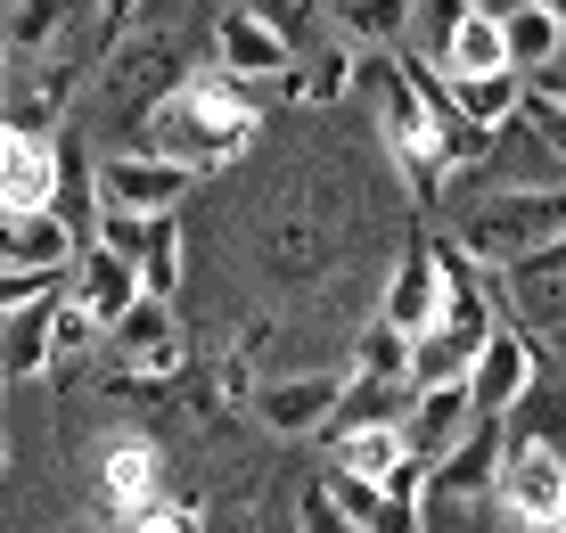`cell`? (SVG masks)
Here are the masks:
<instances>
[{"mask_svg":"<svg viewBox=\"0 0 566 533\" xmlns=\"http://www.w3.org/2000/svg\"><path fill=\"white\" fill-rule=\"evenodd\" d=\"M140 148L172 156V165H189L206 181V173L239 165L247 148H255V83H239L230 66H189L172 98H156L148 124H140Z\"/></svg>","mask_w":566,"mask_h":533,"instance_id":"cell-1","label":"cell"},{"mask_svg":"<svg viewBox=\"0 0 566 533\" xmlns=\"http://www.w3.org/2000/svg\"><path fill=\"white\" fill-rule=\"evenodd\" d=\"M566 239V181H534V189H501L484 206H468L452 222V247L468 254L476 271H501L517 254Z\"/></svg>","mask_w":566,"mask_h":533,"instance_id":"cell-2","label":"cell"},{"mask_svg":"<svg viewBox=\"0 0 566 533\" xmlns=\"http://www.w3.org/2000/svg\"><path fill=\"white\" fill-rule=\"evenodd\" d=\"M107 345H115L107 403H156L165 386L189 378V328H181V304H156V295H140V304H132L124 321L107 328Z\"/></svg>","mask_w":566,"mask_h":533,"instance_id":"cell-3","label":"cell"},{"mask_svg":"<svg viewBox=\"0 0 566 533\" xmlns=\"http://www.w3.org/2000/svg\"><path fill=\"white\" fill-rule=\"evenodd\" d=\"M493 509L510 533H566V451L558 443H517L501 451Z\"/></svg>","mask_w":566,"mask_h":533,"instance_id":"cell-4","label":"cell"},{"mask_svg":"<svg viewBox=\"0 0 566 533\" xmlns=\"http://www.w3.org/2000/svg\"><path fill=\"white\" fill-rule=\"evenodd\" d=\"M91 189H99L107 213H140V222H165V213L189 206V189H198V173L172 165V156L156 148H115L91 165Z\"/></svg>","mask_w":566,"mask_h":533,"instance_id":"cell-5","label":"cell"},{"mask_svg":"<svg viewBox=\"0 0 566 533\" xmlns=\"http://www.w3.org/2000/svg\"><path fill=\"white\" fill-rule=\"evenodd\" d=\"M107 66L115 74H99V91H107V107H124V115H140L148 124V107L156 98H172V83H181V42L172 33H156V25H132L124 42L107 50Z\"/></svg>","mask_w":566,"mask_h":533,"instance_id":"cell-6","label":"cell"},{"mask_svg":"<svg viewBox=\"0 0 566 533\" xmlns=\"http://www.w3.org/2000/svg\"><path fill=\"white\" fill-rule=\"evenodd\" d=\"M337 394H345V369H287V378H263L247 410H255L280 443H304V436H328Z\"/></svg>","mask_w":566,"mask_h":533,"instance_id":"cell-7","label":"cell"},{"mask_svg":"<svg viewBox=\"0 0 566 533\" xmlns=\"http://www.w3.org/2000/svg\"><path fill=\"white\" fill-rule=\"evenodd\" d=\"M91 484H99V509H115V525L132 509H148L165 492V443L140 436V427H115V436L91 451Z\"/></svg>","mask_w":566,"mask_h":533,"instance_id":"cell-8","label":"cell"},{"mask_svg":"<svg viewBox=\"0 0 566 533\" xmlns=\"http://www.w3.org/2000/svg\"><path fill=\"white\" fill-rule=\"evenodd\" d=\"M493 295L517 328H566V239L517 254V263L493 271Z\"/></svg>","mask_w":566,"mask_h":533,"instance_id":"cell-9","label":"cell"},{"mask_svg":"<svg viewBox=\"0 0 566 533\" xmlns=\"http://www.w3.org/2000/svg\"><path fill=\"white\" fill-rule=\"evenodd\" d=\"M213 66H230L239 83H280L296 66V42L271 17H255L247 0H230V9H213Z\"/></svg>","mask_w":566,"mask_h":533,"instance_id":"cell-10","label":"cell"},{"mask_svg":"<svg viewBox=\"0 0 566 533\" xmlns=\"http://www.w3.org/2000/svg\"><path fill=\"white\" fill-rule=\"evenodd\" d=\"M436 312H443V254H436V239H411L402 263L386 271V288H378V321L402 328V337H427Z\"/></svg>","mask_w":566,"mask_h":533,"instance_id":"cell-11","label":"cell"},{"mask_svg":"<svg viewBox=\"0 0 566 533\" xmlns=\"http://www.w3.org/2000/svg\"><path fill=\"white\" fill-rule=\"evenodd\" d=\"M534 369H542V345H534V328L501 321L493 337H484V353L468 362V394H476V410H484V419H501V410H510L517 394L534 386Z\"/></svg>","mask_w":566,"mask_h":533,"instance_id":"cell-12","label":"cell"},{"mask_svg":"<svg viewBox=\"0 0 566 533\" xmlns=\"http://www.w3.org/2000/svg\"><path fill=\"white\" fill-rule=\"evenodd\" d=\"M476 419H484V410H476V394H468V378H443V386L411 394V410H402V443H411L419 460H443Z\"/></svg>","mask_w":566,"mask_h":533,"instance_id":"cell-13","label":"cell"},{"mask_svg":"<svg viewBox=\"0 0 566 533\" xmlns=\"http://www.w3.org/2000/svg\"><path fill=\"white\" fill-rule=\"evenodd\" d=\"M66 295L91 312V321H99V337H107V328L140 304V271H132L124 254H107V247L83 239V254H74V271H66Z\"/></svg>","mask_w":566,"mask_h":533,"instance_id":"cell-14","label":"cell"},{"mask_svg":"<svg viewBox=\"0 0 566 533\" xmlns=\"http://www.w3.org/2000/svg\"><path fill=\"white\" fill-rule=\"evenodd\" d=\"M74 254H83V239L57 222V206H0V263L74 271Z\"/></svg>","mask_w":566,"mask_h":533,"instance_id":"cell-15","label":"cell"},{"mask_svg":"<svg viewBox=\"0 0 566 533\" xmlns=\"http://www.w3.org/2000/svg\"><path fill=\"white\" fill-rule=\"evenodd\" d=\"M493 427H501V451H517V443H558L566 451V378L558 369H534V386H525Z\"/></svg>","mask_w":566,"mask_h":533,"instance_id":"cell-16","label":"cell"},{"mask_svg":"<svg viewBox=\"0 0 566 533\" xmlns=\"http://www.w3.org/2000/svg\"><path fill=\"white\" fill-rule=\"evenodd\" d=\"M50 304H57V295H42V304H25V312L0 321V378H9V386H33V378H50V369H57Z\"/></svg>","mask_w":566,"mask_h":533,"instance_id":"cell-17","label":"cell"},{"mask_svg":"<svg viewBox=\"0 0 566 533\" xmlns=\"http://www.w3.org/2000/svg\"><path fill=\"white\" fill-rule=\"evenodd\" d=\"M337 42L345 50H402L411 42V17H419V0H337Z\"/></svg>","mask_w":566,"mask_h":533,"instance_id":"cell-18","label":"cell"},{"mask_svg":"<svg viewBox=\"0 0 566 533\" xmlns=\"http://www.w3.org/2000/svg\"><path fill=\"white\" fill-rule=\"evenodd\" d=\"M501 33H510V66L534 83V74H551L558 66V50H566V17H551L542 0H525V9H501Z\"/></svg>","mask_w":566,"mask_h":533,"instance_id":"cell-19","label":"cell"},{"mask_svg":"<svg viewBox=\"0 0 566 533\" xmlns=\"http://www.w3.org/2000/svg\"><path fill=\"white\" fill-rule=\"evenodd\" d=\"M411 460V443H402V427H354V436H328V468H345V477H361V484H378Z\"/></svg>","mask_w":566,"mask_h":533,"instance_id":"cell-20","label":"cell"},{"mask_svg":"<svg viewBox=\"0 0 566 533\" xmlns=\"http://www.w3.org/2000/svg\"><path fill=\"white\" fill-rule=\"evenodd\" d=\"M132 271H140V295H156V304H181V280H189V239H181V213L148 222V247L132 254Z\"/></svg>","mask_w":566,"mask_h":533,"instance_id":"cell-21","label":"cell"},{"mask_svg":"<svg viewBox=\"0 0 566 533\" xmlns=\"http://www.w3.org/2000/svg\"><path fill=\"white\" fill-rule=\"evenodd\" d=\"M345 91H354V50H345V42L304 50L296 66L280 74V98H296V107H337Z\"/></svg>","mask_w":566,"mask_h":533,"instance_id":"cell-22","label":"cell"},{"mask_svg":"<svg viewBox=\"0 0 566 533\" xmlns=\"http://www.w3.org/2000/svg\"><path fill=\"white\" fill-rule=\"evenodd\" d=\"M57 189V140H17L0 148V206H50Z\"/></svg>","mask_w":566,"mask_h":533,"instance_id":"cell-23","label":"cell"},{"mask_svg":"<svg viewBox=\"0 0 566 533\" xmlns=\"http://www.w3.org/2000/svg\"><path fill=\"white\" fill-rule=\"evenodd\" d=\"M452 83V107L468 115V124H517V107H525V74L517 66H501V74H443Z\"/></svg>","mask_w":566,"mask_h":533,"instance_id":"cell-24","label":"cell"},{"mask_svg":"<svg viewBox=\"0 0 566 533\" xmlns=\"http://www.w3.org/2000/svg\"><path fill=\"white\" fill-rule=\"evenodd\" d=\"M402 410H411V386H395V378H345L328 436H354V427H402Z\"/></svg>","mask_w":566,"mask_h":533,"instance_id":"cell-25","label":"cell"},{"mask_svg":"<svg viewBox=\"0 0 566 533\" xmlns=\"http://www.w3.org/2000/svg\"><path fill=\"white\" fill-rule=\"evenodd\" d=\"M501 66H510V33H501V17L476 0V9L460 17L452 50H443V74H501Z\"/></svg>","mask_w":566,"mask_h":533,"instance_id":"cell-26","label":"cell"},{"mask_svg":"<svg viewBox=\"0 0 566 533\" xmlns=\"http://www.w3.org/2000/svg\"><path fill=\"white\" fill-rule=\"evenodd\" d=\"M345 378H395V386H411V337H402V328H386V321H361L354 369H345Z\"/></svg>","mask_w":566,"mask_h":533,"instance_id":"cell-27","label":"cell"},{"mask_svg":"<svg viewBox=\"0 0 566 533\" xmlns=\"http://www.w3.org/2000/svg\"><path fill=\"white\" fill-rule=\"evenodd\" d=\"M124 533H213V518H206L198 492H172L165 484L148 509H132V518H124Z\"/></svg>","mask_w":566,"mask_h":533,"instance_id":"cell-28","label":"cell"},{"mask_svg":"<svg viewBox=\"0 0 566 533\" xmlns=\"http://www.w3.org/2000/svg\"><path fill=\"white\" fill-rule=\"evenodd\" d=\"M50 345H57V369H66V362H83V353L99 345V321H91V312L74 304L66 288H57V304H50Z\"/></svg>","mask_w":566,"mask_h":533,"instance_id":"cell-29","label":"cell"},{"mask_svg":"<svg viewBox=\"0 0 566 533\" xmlns=\"http://www.w3.org/2000/svg\"><path fill=\"white\" fill-rule=\"evenodd\" d=\"M525 132H534V140L542 148H551V165H558V181H566V107H558V98L551 91H534V83H525Z\"/></svg>","mask_w":566,"mask_h":533,"instance_id":"cell-30","label":"cell"},{"mask_svg":"<svg viewBox=\"0 0 566 533\" xmlns=\"http://www.w3.org/2000/svg\"><path fill=\"white\" fill-rule=\"evenodd\" d=\"M140 17H148V0H91V42H83V50H91V66H99V58L124 42Z\"/></svg>","mask_w":566,"mask_h":533,"instance_id":"cell-31","label":"cell"},{"mask_svg":"<svg viewBox=\"0 0 566 533\" xmlns=\"http://www.w3.org/2000/svg\"><path fill=\"white\" fill-rule=\"evenodd\" d=\"M66 288V271H33V263H0V321L9 312H25V304H42V295Z\"/></svg>","mask_w":566,"mask_h":533,"instance_id":"cell-32","label":"cell"},{"mask_svg":"<svg viewBox=\"0 0 566 533\" xmlns=\"http://www.w3.org/2000/svg\"><path fill=\"white\" fill-rule=\"evenodd\" d=\"M255 17H271V25L287 33V42H312V0H247Z\"/></svg>","mask_w":566,"mask_h":533,"instance_id":"cell-33","label":"cell"},{"mask_svg":"<svg viewBox=\"0 0 566 533\" xmlns=\"http://www.w3.org/2000/svg\"><path fill=\"white\" fill-rule=\"evenodd\" d=\"M534 91H551L558 107H566V74H558V66H551V74H534Z\"/></svg>","mask_w":566,"mask_h":533,"instance_id":"cell-34","label":"cell"},{"mask_svg":"<svg viewBox=\"0 0 566 533\" xmlns=\"http://www.w3.org/2000/svg\"><path fill=\"white\" fill-rule=\"evenodd\" d=\"M57 533H107V525H91V518H74V525H57Z\"/></svg>","mask_w":566,"mask_h":533,"instance_id":"cell-35","label":"cell"},{"mask_svg":"<svg viewBox=\"0 0 566 533\" xmlns=\"http://www.w3.org/2000/svg\"><path fill=\"white\" fill-rule=\"evenodd\" d=\"M542 9H551V17H566V0H542Z\"/></svg>","mask_w":566,"mask_h":533,"instance_id":"cell-36","label":"cell"},{"mask_svg":"<svg viewBox=\"0 0 566 533\" xmlns=\"http://www.w3.org/2000/svg\"><path fill=\"white\" fill-rule=\"evenodd\" d=\"M0 91H9V58H0Z\"/></svg>","mask_w":566,"mask_h":533,"instance_id":"cell-37","label":"cell"},{"mask_svg":"<svg viewBox=\"0 0 566 533\" xmlns=\"http://www.w3.org/2000/svg\"><path fill=\"white\" fill-rule=\"evenodd\" d=\"M0 410H9V378H0Z\"/></svg>","mask_w":566,"mask_h":533,"instance_id":"cell-38","label":"cell"},{"mask_svg":"<svg viewBox=\"0 0 566 533\" xmlns=\"http://www.w3.org/2000/svg\"><path fill=\"white\" fill-rule=\"evenodd\" d=\"M0 468H9V436H0Z\"/></svg>","mask_w":566,"mask_h":533,"instance_id":"cell-39","label":"cell"},{"mask_svg":"<svg viewBox=\"0 0 566 533\" xmlns=\"http://www.w3.org/2000/svg\"><path fill=\"white\" fill-rule=\"evenodd\" d=\"M0 148H9V124H0Z\"/></svg>","mask_w":566,"mask_h":533,"instance_id":"cell-40","label":"cell"}]
</instances>
